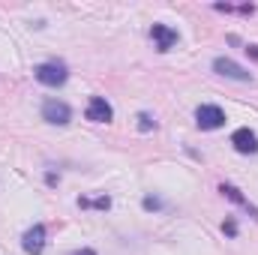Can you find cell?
Instances as JSON below:
<instances>
[{
    "label": "cell",
    "instance_id": "6",
    "mask_svg": "<svg viewBox=\"0 0 258 255\" xmlns=\"http://www.w3.org/2000/svg\"><path fill=\"white\" fill-rule=\"evenodd\" d=\"M21 249L27 255H39L45 249V225H33V228H27L24 231V237H21Z\"/></svg>",
    "mask_w": 258,
    "mask_h": 255
},
{
    "label": "cell",
    "instance_id": "3",
    "mask_svg": "<svg viewBox=\"0 0 258 255\" xmlns=\"http://www.w3.org/2000/svg\"><path fill=\"white\" fill-rule=\"evenodd\" d=\"M84 114H87L90 123H111V120H114V108H111V102H108L105 96H90Z\"/></svg>",
    "mask_w": 258,
    "mask_h": 255
},
{
    "label": "cell",
    "instance_id": "10",
    "mask_svg": "<svg viewBox=\"0 0 258 255\" xmlns=\"http://www.w3.org/2000/svg\"><path fill=\"white\" fill-rule=\"evenodd\" d=\"M78 207H96V210H108L111 207V198L105 195V198H96V201H90V198H78Z\"/></svg>",
    "mask_w": 258,
    "mask_h": 255
},
{
    "label": "cell",
    "instance_id": "12",
    "mask_svg": "<svg viewBox=\"0 0 258 255\" xmlns=\"http://www.w3.org/2000/svg\"><path fill=\"white\" fill-rule=\"evenodd\" d=\"M141 204H144V210H159V207H162V201H159V198H153V195H147Z\"/></svg>",
    "mask_w": 258,
    "mask_h": 255
},
{
    "label": "cell",
    "instance_id": "9",
    "mask_svg": "<svg viewBox=\"0 0 258 255\" xmlns=\"http://www.w3.org/2000/svg\"><path fill=\"white\" fill-rule=\"evenodd\" d=\"M219 192H222L225 198H231L234 204H240V207H243L246 213H252V219H258V207H252V204H249V201L243 198V192L237 189V186H231V183H222V186H219Z\"/></svg>",
    "mask_w": 258,
    "mask_h": 255
},
{
    "label": "cell",
    "instance_id": "5",
    "mask_svg": "<svg viewBox=\"0 0 258 255\" xmlns=\"http://www.w3.org/2000/svg\"><path fill=\"white\" fill-rule=\"evenodd\" d=\"M195 123L201 129H219V126H225V111L219 105H198Z\"/></svg>",
    "mask_w": 258,
    "mask_h": 255
},
{
    "label": "cell",
    "instance_id": "14",
    "mask_svg": "<svg viewBox=\"0 0 258 255\" xmlns=\"http://www.w3.org/2000/svg\"><path fill=\"white\" fill-rule=\"evenodd\" d=\"M69 255H96L93 249H75V252H69Z\"/></svg>",
    "mask_w": 258,
    "mask_h": 255
},
{
    "label": "cell",
    "instance_id": "8",
    "mask_svg": "<svg viewBox=\"0 0 258 255\" xmlns=\"http://www.w3.org/2000/svg\"><path fill=\"white\" fill-rule=\"evenodd\" d=\"M231 144H234V150L237 153H258V135L252 129H234V135H231Z\"/></svg>",
    "mask_w": 258,
    "mask_h": 255
},
{
    "label": "cell",
    "instance_id": "2",
    "mask_svg": "<svg viewBox=\"0 0 258 255\" xmlns=\"http://www.w3.org/2000/svg\"><path fill=\"white\" fill-rule=\"evenodd\" d=\"M42 120L51 123V126H66L72 120V108L63 99H45L42 102Z\"/></svg>",
    "mask_w": 258,
    "mask_h": 255
},
{
    "label": "cell",
    "instance_id": "7",
    "mask_svg": "<svg viewBox=\"0 0 258 255\" xmlns=\"http://www.w3.org/2000/svg\"><path fill=\"white\" fill-rule=\"evenodd\" d=\"M150 39L156 42V51H171L177 42V30H171L168 24H153L150 27Z\"/></svg>",
    "mask_w": 258,
    "mask_h": 255
},
{
    "label": "cell",
    "instance_id": "4",
    "mask_svg": "<svg viewBox=\"0 0 258 255\" xmlns=\"http://www.w3.org/2000/svg\"><path fill=\"white\" fill-rule=\"evenodd\" d=\"M213 72L222 75V78H231V81H252V72L243 69L240 63H234L231 57H216L213 60Z\"/></svg>",
    "mask_w": 258,
    "mask_h": 255
},
{
    "label": "cell",
    "instance_id": "13",
    "mask_svg": "<svg viewBox=\"0 0 258 255\" xmlns=\"http://www.w3.org/2000/svg\"><path fill=\"white\" fill-rule=\"evenodd\" d=\"M222 231H225L228 237H234V234H237V222H234V219H225V222H222Z\"/></svg>",
    "mask_w": 258,
    "mask_h": 255
},
{
    "label": "cell",
    "instance_id": "1",
    "mask_svg": "<svg viewBox=\"0 0 258 255\" xmlns=\"http://www.w3.org/2000/svg\"><path fill=\"white\" fill-rule=\"evenodd\" d=\"M33 78H36L39 84H45V87H60V84H66L69 72H66L63 63L48 60V63H39L36 69H33Z\"/></svg>",
    "mask_w": 258,
    "mask_h": 255
},
{
    "label": "cell",
    "instance_id": "11",
    "mask_svg": "<svg viewBox=\"0 0 258 255\" xmlns=\"http://www.w3.org/2000/svg\"><path fill=\"white\" fill-rule=\"evenodd\" d=\"M153 126H156V120H153L147 111H141V114H138V129H141V132H150Z\"/></svg>",
    "mask_w": 258,
    "mask_h": 255
},
{
    "label": "cell",
    "instance_id": "15",
    "mask_svg": "<svg viewBox=\"0 0 258 255\" xmlns=\"http://www.w3.org/2000/svg\"><path fill=\"white\" fill-rule=\"evenodd\" d=\"M246 54H252V57H258V45H246Z\"/></svg>",
    "mask_w": 258,
    "mask_h": 255
}]
</instances>
